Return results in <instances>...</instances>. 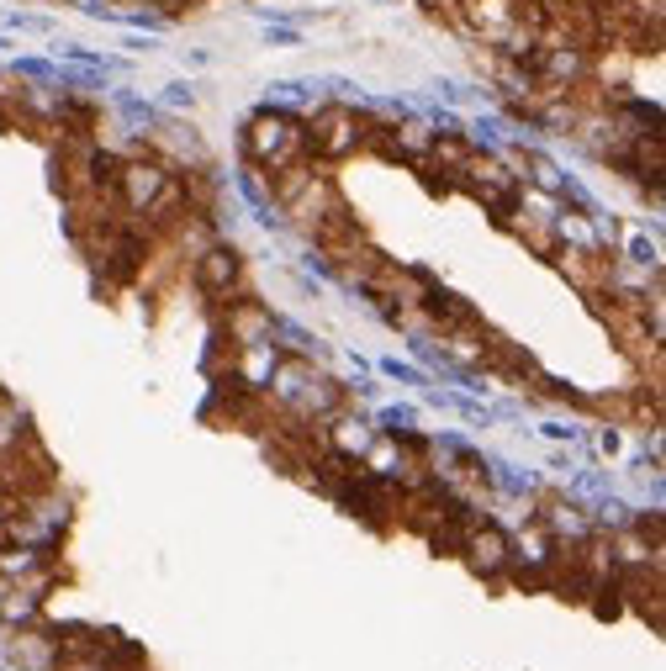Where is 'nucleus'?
<instances>
[{"label": "nucleus", "mask_w": 666, "mask_h": 671, "mask_svg": "<svg viewBox=\"0 0 666 671\" xmlns=\"http://www.w3.org/2000/svg\"><path fill=\"white\" fill-rule=\"evenodd\" d=\"M259 402L275 407V413H281V423H328L349 397H344V386L333 381L323 365L296 360V354H281V365L270 370V381H265V391H259Z\"/></svg>", "instance_id": "nucleus-1"}, {"label": "nucleus", "mask_w": 666, "mask_h": 671, "mask_svg": "<svg viewBox=\"0 0 666 671\" xmlns=\"http://www.w3.org/2000/svg\"><path fill=\"white\" fill-rule=\"evenodd\" d=\"M238 154H244V164H254L259 175H281V170L307 159V122L296 117V111L259 106L244 117V127H238Z\"/></svg>", "instance_id": "nucleus-2"}, {"label": "nucleus", "mask_w": 666, "mask_h": 671, "mask_svg": "<svg viewBox=\"0 0 666 671\" xmlns=\"http://www.w3.org/2000/svg\"><path fill=\"white\" fill-rule=\"evenodd\" d=\"M307 159L312 164H344L365 148V111L360 101L344 106V101H318L307 111Z\"/></svg>", "instance_id": "nucleus-3"}, {"label": "nucleus", "mask_w": 666, "mask_h": 671, "mask_svg": "<svg viewBox=\"0 0 666 671\" xmlns=\"http://www.w3.org/2000/svg\"><path fill=\"white\" fill-rule=\"evenodd\" d=\"M191 281L196 291L207 296V302H238V296H249V265H244V249L233 244V238H207L196 254H191Z\"/></svg>", "instance_id": "nucleus-4"}, {"label": "nucleus", "mask_w": 666, "mask_h": 671, "mask_svg": "<svg viewBox=\"0 0 666 671\" xmlns=\"http://www.w3.org/2000/svg\"><path fill=\"white\" fill-rule=\"evenodd\" d=\"M460 191H471L481 207L492 212V222L503 228L508 222V212H513V201H518V191H524V175H518V164L508 159V154H471V164L460 170Z\"/></svg>", "instance_id": "nucleus-5"}, {"label": "nucleus", "mask_w": 666, "mask_h": 671, "mask_svg": "<svg viewBox=\"0 0 666 671\" xmlns=\"http://www.w3.org/2000/svg\"><path fill=\"white\" fill-rule=\"evenodd\" d=\"M460 555H466V566L481 576V582H508V571H513V529H503L497 518H481V524H471L466 539H460Z\"/></svg>", "instance_id": "nucleus-6"}, {"label": "nucleus", "mask_w": 666, "mask_h": 671, "mask_svg": "<svg viewBox=\"0 0 666 671\" xmlns=\"http://www.w3.org/2000/svg\"><path fill=\"white\" fill-rule=\"evenodd\" d=\"M0 666H16V671H64L59 635H53L43 619L22 624V629H6V640H0Z\"/></svg>", "instance_id": "nucleus-7"}, {"label": "nucleus", "mask_w": 666, "mask_h": 671, "mask_svg": "<svg viewBox=\"0 0 666 671\" xmlns=\"http://www.w3.org/2000/svg\"><path fill=\"white\" fill-rule=\"evenodd\" d=\"M233 191H238V201H244L249 217H254L265 233H286V212H281V201H275V191H270V175H259L254 164L238 159V170H233Z\"/></svg>", "instance_id": "nucleus-8"}, {"label": "nucleus", "mask_w": 666, "mask_h": 671, "mask_svg": "<svg viewBox=\"0 0 666 671\" xmlns=\"http://www.w3.org/2000/svg\"><path fill=\"white\" fill-rule=\"evenodd\" d=\"M434 127L418 117V111H407L402 122H392V143H386V159H397V164H407V170H423L429 164V154H434Z\"/></svg>", "instance_id": "nucleus-9"}, {"label": "nucleus", "mask_w": 666, "mask_h": 671, "mask_svg": "<svg viewBox=\"0 0 666 671\" xmlns=\"http://www.w3.org/2000/svg\"><path fill=\"white\" fill-rule=\"evenodd\" d=\"M487 492L492 497H508V502H534L545 487H540V476L524 471V465H513L503 455H487Z\"/></svg>", "instance_id": "nucleus-10"}, {"label": "nucleus", "mask_w": 666, "mask_h": 671, "mask_svg": "<svg viewBox=\"0 0 666 671\" xmlns=\"http://www.w3.org/2000/svg\"><path fill=\"white\" fill-rule=\"evenodd\" d=\"M106 90H111V111H117V122H122L133 138H148V133L164 122L159 101H143L138 90H127V85H106Z\"/></svg>", "instance_id": "nucleus-11"}, {"label": "nucleus", "mask_w": 666, "mask_h": 671, "mask_svg": "<svg viewBox=\"0 0 666 671\" xmlns=\"http://www.w3.org/2000/svg\"><path fill=\"white\" fill-rule=\"evenodd\" d=\"M53 59L59 64H74V69H96V74H127V59H117V53H96V48H80V43H53Z\"/></svg>", "instance_id": "nucleus-12"}, {"label": "nucleus", "mask_w": 666, "mask_h": 671, "mask_svg": "<svg viewBox=\"0 0 666 671\" xmlns=\"http://www.w3.org/2000/svg\"><path fill=\"white\" fill-rule=\"evenodd\" d=\"M614 254L624 259L629 270H645V275L661 270V238H651V233H619Z\"/></svg>", "instance_id": "nucleus-13"}, {"label": "nucleus", "mask_w": 666, "mask_h": 671, "mask_svg": "<svg viewBox=\"0 0 666 671\" xmlns=\"http://www.w3.org/2000/svg\"><path fill=\"white\" fill-rule=\"evenodd\" d=\"M32 439V418L22 402H11L6 391H0V455H16L22 444Z\"/></svg>", "instance_id": "nucleus-14"}, {"label": "nucleus", "mask_w": 666, "mask_h": 671, "mask_svg": "<svg viewBox=\"0 0 666 671\" xmlns=\"http://www.w3.org/2000/svg\"><path fill=\"white\" fill-rule=\"evenodd\" d=\"M0 32H11V37H43V43H53L59 37V22H53L48 11H0Z\"/></svg>", "instance_id": "nucleus-15"}, {"label": "nucleus", "mask_w": 666, "mask_h": 671, "mask_svg": "<svg viewBox=\"0 0 666 671\" xmlns=\"http://www.w3.org/2000/svg\"><path fill=\"white\" fill-rule=\"evenodd\" d=\"M265 106H281V111H296V117H307L318 96H312L307 80H270L265 85Z\"/></svg>", "instance_id": "nucleus-16"}, {"label": "nucleus", "mask_w": 666, "mask_h": 671, "mask_svg": "<svg viewBox=\"0 0 666 671\" xmlns=\"http://www.w3.org/2000/svg\"><path fill=\"white\" fill-rule=\"evenodd\" d=\"M376 434H386V439H407V434H418V407H413V402H392V407H381V413H376Z\"/></svg>", "instance_id": "nucleus-17"}, {"label": "nucleus", "mask_w": 666, "mask_h": 671, "mask_svg": "<svg viewBox=\"0 0 666 671\" xmlns=\"http://www.w3.org/2000/svg\"><path fill=\"white\" fill-rule=\"evenodd\" d=\"M201 106V85L196 80H170L159 90V111H170V117H191Z\"/></svg>", "instance_id": "nucleus-18"}, {"label": "nucleus", "mask_w": 666, "mask_h": 671, "mask_svg": "<svg viewBox=\"0 0 666 671\" xmlns=\"http://www.w3.org/2000/svg\"><path fill=\"white\" fill-rule=\"evenodd\" d=\"M11 80H32V85H59V59H27V53H16L6 59Z\"/></svg>", "instance_id": "nucleus-19"}, {"label": "nucleus", "mask_w": 666, "mask_h": 671, "mask_svg": "<svg viewBox=\"0 0 666 671\" xmlns=\"http://www.w3.org/2000/svg\"><path fill=\"white\" fill-rule=\"evenodd\" d=\"M307 85H312V96H318V101H344V106L360 101V85L344 80V74H307Z\"/></svg>", "instance_id": "nucleus-20"}, {"label": "nucleus", "mask_w": 666, "mask_h": 671, "mask_svg": "<svg viewBox=\"0 0 666 671\" xmlns=\"http://www.w3.org/2000/svg\"><path fill=\"white\" fill-rule=\"evenodd\" d=\"M434 96H439L444 106H487V90L460 85V80H434Z\"/></svg>", "instance_id": "nucleus-21"}, {"label": "nucleus", "mask_w": 666, "mask_h": 671, "mask_svg": "<svg viewBox=\"0 0 666 671\" xmlns=\"http://www.w3.org/2000/svg\"><path fill=\"white\" fill-rule=\"evenodd\" d=\"M376 370H381V376H386V381H397V386H418V391H423V386H429V376H423V370H418V365H407V360H397V354H386V360H381Z\"/></svg>", "instance_id": "nucleus-22"}, {"label": "nucleus", "mask_w": 666, "mask_h": 671, "mask_svg": "<svg viewBox=\"0 0 666 671\" xmlns=\"http://www.w3.org/2000/svg\"><path fill=\"white\" fill-rule=\"evenodd\" d=\"M540 434H545L550 444H582V428L571 423V418H545V423H540Z\"/></svg>", "instance_id": "nucleus-23"}, {"label": "nucleus", "mask_w": 666, "mask_h": 671, "mask_svg": "<svg viewBox=\"0 0 666 671\" xmlns=\"http://www.w3.org/2000/svg\"><path fill=\"white\" fill-rule=\"evenodd\" d=\"M265 37H270L275 48H296V43H302V27H281V22H265Z\"/></svg>", "instance_id": "nucleus-24"}, {"label": "nucleus", "mask_w": 666, "mask_h": 671, "mask_svg": "<svg viewBox=\"0 0 666 671\" xmlns=\"http://www.w3.org/2000/svg\"><path fill=\"white\" fill-rule=\"evenodd\" d=\"M592 450H598V455H619V428L614 423L598 428V434H592Z\"/></svg>", "instance_id": "nucleus-25"}, {"label": "nucleus", "mask_w": 666, "mask_h": 671, "mask_svg": "<svg viewBox=\"0 0 666 671\" xmlns=\"http://www.w3.org/2000/svg\"><path fill=\"white\" fill-rule=\"evenodd\" d=\"M122 48H127V53H154L159 43H154L148 32H127V37H122Z\"/></svg>", "instance_id": "nucleus-26"}, {"label": "nucleus", "mask_w": 666, "mask_h": 671, "mask_svg": "<svg viewBox=\"0 0 666 671\" xmlns=\"http://www.w3.org/2000/svg\"><path fill=\"white\" fill-rule=\"evenodd\" d=\"M550 471H561V476H571V471H577V455H571V444H566V450H555V455H550Z\"/></svg>", "instance_id": "nucleus-27"}, {"label": "nucleus", "mask_w": 666, "mask_h": 671, "mask_svg": "<svg viewBox=\"0 0 666 671\" xmlns=\"http://www.w3.org/2000/svg\"><path fill=\"white\" fill-rule=\"evenodd\" d=\"M185 64H191V69H207V64H212V48H185Z\"/></svg>", "instance_id": "nucleus-28"}, {"label": "nucleus", "mask_w": 666, "mask_h": 671, "mask_svg": "<svg viewBox=\"0 0 666 671\" xmlns=\"http://www.w3.org/2000/svg\"><path fill=\"white\" fill-rule=\"evenodd\" d=\"M418 6H423V11H444V16H450V11L460 6V0H418Z\"/></svg>", "instance_id": "nucleus-29"}, {"label": "nucleus", "mask_w": 666, "mask_h": 671, "mask_svg": "<svg viewBox=\"0 0 666 671\" xmlns=\"http://www.w3.org/2000/svg\"><path fill=\"white\" fill-rule=\"evenodd\" d=\"M349 370H355V376H370V360H365V354H355V349H349Z\"/></svg>", "instance_id": "nucleus-30"}, {"label": "nucleus", "mask_w": 666, "mask_h": 671, "mask_svg": "<svg viewBox=\"0 0 666 671\" xmlns=\"http://www.w3.org/2000/svg\"><path fill=\"white\" fill-rule=\"evenodd\" d=\"M11 48H16V37H11V32H0V53H11Z\"/></svg>", "instance_id": "nucleus-31"}]
</instances>
